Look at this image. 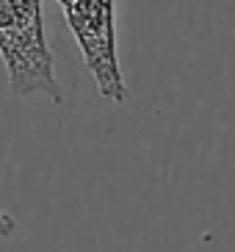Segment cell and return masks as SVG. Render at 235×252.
<instances>
[{
    "label": "cell",
    "instance_id": "6da1fadb",
    "mask_svg": "<svg viewBox=\"0 0 235 252\" xmlns=\"http://www.w3.org/2000/svg\"><path fill=\"white\" fill-rule=\"evenodd\" d=\"M0 59L14 94H44L53 103L64 100L47 47L42 0H0Z\"/></svg>",
    "mask_w": 235,
    "mask_h": 252
},
{
    "label": "cell",
    "instance_id": "3957f363",
    "mask_svg": "<svg viewBox=\"0 0 235 252\" xmlns=\"http://www.w3.org/2000/svg\"><path fill=\"white\" fill-rule=\"evenodd\" d=\"M14 230H17L14 216L8 214V211H3V208H0V236H3V238H8L11 233H14Z\"/></svg>",
    "mask_w": 235,
    "mask_h": 252
},
{
    "label": "cell",
    "instance_id": "7a4b0ae2",
    "mask_svg": "<svg viewBox=\"0 0 235 252\" xmlns=\"http://www.w3.org/2000/svg\"><path fill=\"white\" fill-rule=\"evenodd\" d=\"M64 20L81 47L83 64L97 92L111 103H125L127 83L117 53V0H59Z\"/></svg>",
    "mask_w": 235,
    "mask_h": 252
}]
</instances>
